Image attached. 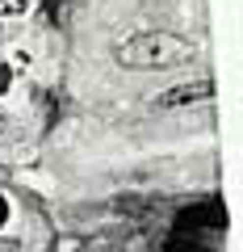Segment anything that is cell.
Masks as SVG:
<instances>
[{
    "instance_id": "6da1fadb",
    "label": "cell",
    "mask_w": 243,
    "mask_h": 252,
    "mask_svg": "<svg viewBox=\"0 0 243 252\" xmlns=\"http://www.w3.org/2000/svg\"><path fill=\"white\" fill-rule=\"evenodd\" d=\"M113 59L126 67H176L193 59V42L176 34H138L113 46Z\"/></svg>"
},
{
    "instance_id": "7a4b0ae2",
    "label": "cell",
    "mask_w": 243,
    "mask_h": 252,
    "mask_svg": "<svg viewBox=\"0 0 243 252\" xmlns=\"http://www.w3.org/2000/svg\"><path fill=\"white\" fill-rule=\"evenodd\" d=\"M189 227H193V235L197 231H210V235L226 231V206L222 202H201V206L180 210V231H189Z\"/></svg>"
},
{
    "instance_id": "3957f363",
    "label": "cell",
    "mask_w": 243,
    "mask_h": 252,
    "mask_svg": "<svg viewBox=\"0 0 243 252\" xmlns=\"http://www.w3.org/2000/svg\"><path fill=\"white\" fill-rule=\"evenodd\" d=\"M210 93H214V80L180 84V89H168V93H160V97H155V105H160V109H176V105H185V101H201V97H210Z\"/></svg>"
},
{
    "instance_id": "277c9868",
    "label": "cell",
    "mask_w": 243,
    "mask_h": 252,
    "mask_svg": "<svg viewBox=\"0 0 243 252\" xmlns=\"http://www.w3.org/2000/svg\"><path fill=\"white\" fill-rule=\"evenodd\" d=\"M163 252H210L201 240H189V235H172L168 244H163Z\"/></svg>"
},
{
    "instance_id": "5b68a950",
    "label": "cell",
    "mask_w": 243,
    "mask_h": 252,
    "mask_svg": "<svg viewBox=\"0 0 243 252\" xmlns=\"http://www.w3.org/2000/svg\"><path fill=\"white\" fill-rule=\"evenodd\" d=\"M26 13V0H0V17H21Z\"/></svg>"
},
{
    "instance_id": "8992f818",
    "label": "cell",
    "mask_w": 243,
    "mask_h": 252,
    "mask_svg": "<svg viewBox=\"0 0 243 252\" xmlns=\"http://www.w3.org/2000/svg\"><path fill=\"white\" fill-rule=\"evenodd\" d=\"M42 13H46V21H59L63 17V0H42Z\"/></svg>"
},
{
    "instance_id": "52a82bcc",
    "label": "cell",
    "mask_w": 243,
    "mask_h": 252,
    "mask_svg": "<svg viewBox=\"0 0 243 252\" xmlns=\"http://www.w3.org/2000/svg\"><path fill=\"white\" fill-rule=\"evenodd\" d=\"M9 139H13V126H9V118L0 114V143H9Z\"/></svg>"
},
{
    "instance_id": "ba28073f",
    "label": "cell",
    "mask_w": 243,
    "mask_h": 252,
    "mask_svg": "<svg viewBox=\"0 0 243 252\" xmlns=\"http://www.w3.org/2000/svg\"><path fill=\"white\" fill-rule=\"evenodd\" d=\"M9 80H13V67H4V63H0V93H9Z\"/></svg>"
},
{
    "instance_id": "9c48e42d",
    "label": "cell",
    "mask_w": 243,
    "mask_h": 252,
    "mask_svg": "<svg viewBox=\"0 0 243 252\" xmlns=\"http://www.w3.org/2000/svg\"><path fill=\"white\" fill-rule=\"evenodd\" d=\"M0 252H21V244L17 240H0Z\"/></svg>"
},
{
    "instance_id": "30bf717a",
    "label": "cell",
    "mask_w": 243,
    "mask_h": 252,
    "mask_svg": "<svg viewBox=\"0 0 243 252\" xmlns=\"http://www.w3.org/2000/svg\"><path fill=\"white\" fill-rule=\"evenodd\" d=\"M4 219H9V202H4V193H0V227H4Z\"/></svg>"
}]
</instances>
